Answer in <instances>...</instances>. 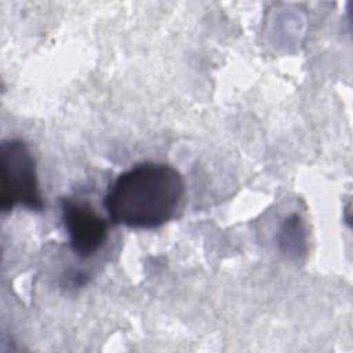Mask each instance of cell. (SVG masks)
Masks as SVG:
<instances>
[{
    "label": "cell",
    "mask_w": 353,
    "mask_h": 353,
    "mask_svg": "<svg viewBox=\"0 0 353 353\" xmlns=\"http://www.w3.org/2000/svg\"><path fill=\"white\" fill-rule=\"evenodd\" d=\"M183 193V178L176 168L145 161L116 176L103 197V208L114 225L150 230L174 216Z\"/></svg>",
    "instance_id": "obj_1"
},
{
    "label": "cell",
    "mask_w": 353,
    "mask_h": 353,
    "mask_svg": "<svg viewBox=\"0 0 353 353\" xmlns=\"http://www.w3.org/2000/svg\"><path fill=\"white\" fill-rule=\"evenodd\" d=\"M22 205L30 211H43L36 160L23 139L8 138L0 143V210L12 211Z\"/></svg>",
    "instance_id": "obj_2"
},
{
    "label": "cell",
    "mask_w": 353,
    "mask_h": 353,
    "mask_svg": "<svg viewBox=\"0 0 353 353\" xmlns=\"http://www.w3.org/2000/svg\"><path fill=\"white\" fill-rule=\"evenodd\" d=\"M59 205L70 251L80 259L92 258L106 244L109 222L87 201L62 197Z\"/></svg>",
    "instance_id": "obj_3"
},
{
    "label": "cell",
    "mask_w": 353,
    "mask_h": 353,
    "mask_svg": "<svg viewBox=\"0 0 353 353\" xmlns=\"http://www.w3.org/2000/svg\"><path fill=\"white\" fill-rule=\"evenodd\" d=\"M279 243L285 252L295 254V255L301 254V245L305 247L306 240H305V233H303L301 218L296 214H294L288 219H285V222L280 230Z\"/></svg>",
    "instance_id": "obj_4"
}]
</instances>
